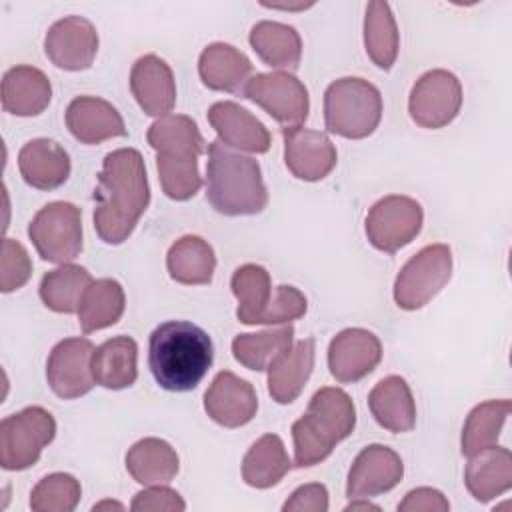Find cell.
Returning <instances> with one entry per match:
<instances>
[{
  "mask_svg": "<svg viewBox=\"0 0 512 512\" xmlns=\"http://www.w3.org/2000/svg\"><path fill=\"white\" fill-rule=\"evenodd\" d=\"M208 122L216 130L218 140L230 148L252 154H264L270 148L268 128L236 102H214L208 110Z\"/></svg>",
  "mask_w": 512,
  "mask_h": 512,
  "instance_id": "ffe728a7",
  "label": "cell"
},
{
  "mask_svg": "<svg viewBox=\"0 0 512 512\" xmlns=\"http://www.w3.org/2000/svg\"><path fill=\"white\" fill-rule=\"evenodd\" d=\"M306 310H308L306 296L294 286L280 284V286H276L272 300L258 324H270V326L272 324H288L292 320L302 318L306 314Z\"/></svg>",
  "mask_w": 512,
  "mask_h": 512,
  "instance_id": "60d3db41",
  "label": "cell"
},
{
  "mask_svg": "<svg viewBox=\"0 0 512 512\" xmlns=\"http://www.w3.org/2000/svg\"><path fill=\"white\" fill-rule=\"evenodd\" d=\"M54 416L42 406H28L0 422V464L18 472L34 466L42 450L54 440Z\"/></svg>",
  "mask_w": 512,
  "mask_h": 512,
  "instance_id": "52a82bcc",
  "label": "cell"
},
{
  "mask_svg": "<svg viewBox=\"0 0 512 512\" xmlns=\"http://www.w3.org/2000/svg\"><path fill=\"white\" fill-rule=\"evenodd\" d=\"M18 170L28 186L54 190L70 176V156L56 140L34 138L20 148Z\"/></svg>",
  "mask_w": 512,
  "mask_h": 512,
  "instance_id": "603a6c76",
  "label": "cell"
},
{
  "mask_svg": "<svg viewBox=\"0 0 512 512\" xmlns=\"http://www.w3.org/2000/svg\"><path fill=\"white\" fill-rule=\"evenodd\" d=\"M356 426L352 398L340 388H320L312 394L306 412L292 424L294 466L310 468L326 460L338 442Z\"/></svg>",
  "mask_w": 512,
  "mask_h": 512,
  "instance_id": "5b68a950",
  "label": "cell"
},
{
  "mask_svg": "<svg viewBox=\"0 0 512 512\" xmlns=\"http://www.w3.org/2000/svg\"><path fill=\"white\" fill-rule=\"evenodd\" d=\"M94 228L102 242L118 246L134 232L150 204V186L142 154L118 148L106 154L94 192Z\"/></svg>",
  "mask_w": 512,
  "mask_h": 512,
  "instance_id": "6da1fadb",
  "label": "cell"
},
{
  "mask_svg": "<svg viewBox=\"0 0 512 512\" xmlns=\"http://www.w3.org/2000/svg\"><path fill=\"white\" fill-rule=\"evenodd\" d=\"M206 200L224 216L260 214L268 204L260 164L218 138L212 140L206 162Z\"/></svg>",
  "mask_w": 512,
  "mask_h": 512,
  "instance_id": "277c9868",
  "label": "cell"
},
{
  "mask_svg": "<svg viewBox=\"0 0 512 512\" xmlns=\"http://www.w3.org/2000/svg\"><path fill=\"white\" fill-rule=\"evenodd\" d=\"M282 138L284 162L294 178L318 182L334 170L338 154L332 140L324 132L296 126L282 128Z\"/></svg>",
  "mask_w": 512,
  "mask_h": 512,
  "instance_id": "9a60e30c",
  "label": "cell"
},
{
  "mask_svg": "<svg viewBox=\"0 0 512 512\" xmlns=\"http://www.w3.org/2000/svg\"><path fill=\"white\" fill-rule=\"evenodd\" d=\"M198 74L210 90L244 96L246 84L252 78V62L232 44L214 42L202 50Z\"/></svg>",
  "mask_w": 512,
  "mask_h": 512,
  "instance_id": "7402d4cb",
  "label": "cell"
},
{
  "mask_svg": "<svg viewBox=\"0 0 512 512\" xmlns=\"http://www.w3.org/2000/svg\"><path fill=\"white\" fill-rule=\"evenodd\" d=\"M92 276L86 268L76 264H62L50 270L40 280V300L46 308L58 314H74L80 308L84 292L92 284Z\"/></svg>",
  "mask_w": 512,
  "mask_h": 512,
  "instance_id": "836d02e7",
  "label": "cell"
},
{
  "mask_svg": "<svg viewBox=\"0 0 512 512\" xmlns=\"http://www.w3.org/2000/svg\"><path fill=\"white\" fill-rule=\"evenodd\" d=\"M368 408L374 420L388 432L402 434L416 426V402L402 376L382 378L368 394Z\"/></svg>",
  "mask_w": 512,
  "mask_h": 512,
  "instance_id": "484cf974",
  "label": "cell"
},
{
  "mask_svg": "<svg viewBox=\"0 0 512 512\" xmlns=\"http://www.w3.org/2000/svg\"><path fill=\"white\" fill-rule=\"evenodd\" d=\"M166 268L170 278L180 284H210L216 270V254L204 238L188 234L170 246Z\"/></svg>",
  "mask_w": 512,
  "mask_h": 512,
  "instance_id": "1f68e13d",
  "label": "cell"
},
{
  "mask_svg": "<svg viewBox=\"0 0 512 512\" xmlns=\"http://www.w3.org/2000/svg\"><path fill=\"white\" fill-rule=\"evenodd\" d=\"M44 52L56 68L68 72L86 70L98 54L96 26L84 16H66L48 28Z\"/></svg>",
  "mask_w": 512,
  "mask_h": 512,
  "instance_id": "5bb4252c",
  "label": "cell"
},
{
  "mask_svg": "<svg viewBox=\"0 0 512 512\" xmlns=\"http://www.w3.org/2000/svg\"><path fill=\"white\" fill-rule=\"evenodd\" d=\"M402 476V458L384 444H370L354 458L350 466L346 496L354 500L390 492L402 480Z\"/></svg>",
  "mask_w": 512,
  "mask_h": 512,
  "instance_id": "e0dca14e",
  "label": "cell"
},
{
  "mask_svg": "<svg viewBox=\"0 0 512 512\" xmlns=\"http://www.w3.org/2000/svg\"><path fill=\"white\" fill-rule=\"evenodd\" d=\"M126 298L120 282L112 278L94 280L78 308V322L84 334L114 326L124 314Z\"/></svg>",
  "mask_w": 512,
  "mask_h": 512,
  "instance_id": "d6a6232c",
  "label": "cell"
},
{
  "mask_svg": "<svg viewBox=\"0 0 512 512\" xmlns=\"http://www.w3.org/2000/svg\"><path fill=\"white\" fill-rule=\"evenodd\" d=\"M510 400H486L470 410L466 416L462 438H460V450L464 456L478 454L486 448L496 446L502 426L510 414Z\"/></svg>",
  "mask_w": 512,
  "mask_h": 512,
  "instance_id": "74e56055",
  "label": "cell"
},
{
  "mask_svg": "<svg viewBox=\"0 0 512 512\" xmlns=\"http://www.w3.org/2000/svg\"><path fill=\"white\" fill-rule=\"evenodd\" d=\"M400 512H448L450 502L444 498V494L436 488H416L410 490L404 500L398 504Z\"/></svg>",
  "mask_w": 512,
  "mask_h": 512,
  "instance_id": "ee69618b",
  "label": "cell"
},
{
  "mask_svg": "<svg viewBox=\"0 0 512 512\" xmlns=\"http://www.w3.org/2000/svg\"><path fill=\"white\" fill-rule=\"evenodd\" d=\"M314 338L292 344L268 366V394L278 404H292L304 390L314 370Z\"/></svg>",
  "mask_w": 512,
  "mask_h": 512,
  "instance_id": "d4e9b609",
  "label": "cell"
},
{
  "mask_svg": "<svg viewBox=\"0 0 512 512\" xmlns=\"http://www.w3.org/2000/svg\"><path fill=\"white\" fill-rule=\"evenodd\" d=\"M462 84L456 74L436 68L422 74L410 90L408 112L410 118L430 130L448 126L460 112Z\"/></svg>",
  "mask_w": 512,
  "mask_h": 512,
  "instance_id": "7c38bea8",
  "label": "cell"
},
{
  "mask_svg": "<svg viewBox=\"0 0 512 512\" xmlns=\"http://www.w3.org/2000/svg\"><path fill=\"white\" fill-rule=\"evenodd\" d=\"M348 510H380L376 504H370L368 498H354L348 506H346V512Z\"/></svg>",
  "mask_w": 512,
  "mask_h": 512,
  "instance_id": "f6af8a7d",
  "label": "cell"
},
{
  "mask_svg": "<svg viewBox=\"0 0 512 512\" xmlns=\"http://www.w3.org/2000/svg\"><path fill=\"white\" fill-rule=\"evenodd\" d=\"M92 352L94 344L82 336L60 340L52 348L46 362V380L56 396L72 400L94 388Z\"/></svg>",
  "mask_w": 512,
  "mask_h": 512,
  "instance_id": "4fadbf2b",
  "label": "cell"
},
{
  "mask_svg": "<svg viewBox=\"0 0 512 512\" xmlns=\"http://www.w3.org/2000/svg\"><path fill=\"white\" fill-rule=\"evenodd\" d=\"M294 344V328L290 324L268 328L254 334H238L232 340V354L248 370H268V366Z\"/></svg>",
  "mask_w": 512,
  "mask_h": 512,
  "instance_id": "d590c367",
  "label": "cell"
},
{
  "mask_svg": "<svg viewBox=\"0 0 512 512\" xmlns=\"http://www.w3.org/2000/svg\"><path fill=\"white\" fill-rule=\"evenodd\" d=\"M382 118V94L364 78L334 80L324 92V122L328 132L348 138H368Z\"/></svg>",
  "mask_w": 512,
  "mask_h": 512,
  "instance_id": "8992f818",
  "label": "cell"
},
{
  "mask_svg": "<svg viewBox=\"0 0 512 512\" xmlns=\"http://www.w3.org/2000/svg\"><path fill=\"white\" fill-rule=\"evenodd\" d=\"M82 496L80 482L66 472L44 476L30 494V508L34 512H72Z\"/></svg>",
  "mask_w": 512,
  "mask_h": 512,
  "instance_id": "f35d334b",
  "label": "cell"
},
{
  "mask_svg": "<svg viewBox=\"0 0 512 512\" xmlns=\"http://www.w3.org/2000/svg\"><path fill=\"white\" fill-rule=\"evenodd\" d=\"M138 346L130 336H114L92 352V376L108 390L130 388L138 378Z\"/></svg>",
  "mask_w": 512,
  "mask_h": 512,
  "instance_id": "83f0119b",
  "label": "cell"
},
{
  "mask_svg": "<svg viewBox=\"0 0 512 512\" xmlns=\"http://www.w3.org/2000/svg\"><path fill=\"white\" fill-rule=\"evenodd\" d=\"M146 140L156 150L162 192L178 202L190 200L202 186L198 156L206 144L196 122L184 114L160 116L150 124Z\"/></svg>",
  "mask_w": 512,
  "mask_h": 512,
  "instance_id": "3957f363",
  "label": "cell"
},
{
  "mask_svg": "<svg viewBox=\"0 0 512 512\" xmlns=\"http://www.w3.org/2000/svg\"><path fill=\"white\" fill-rule=\"evenodd\" d=\"M292 468L284 442L276 434L260 436L244 454L242 480L252 488L276 486Z\"/></svg>",
  "mask_w": 512,
  "mask_h": 512,
  "instance_id": "4dcf8cb0",
  "label": "cell"
},
{
  "mask_svg": "<svg viewBox=\"0 0 512 512\" xmlns=\"http://www.w3.org/2000/svg\"><path fill=\"white\" fill-rule=\"evenodd\" d=\"M136 512H148V510H168V512H182L186 510V502L182 496L168 488L166 484L160 486H148L146 490L138 492L130 504Z\"/></svg>",
  "mask_w": 512,
  "mask_h": 512,
  "instance_id": "b9f144b4",
  "label": "cell"
},
{
  "mask_svg": "<svg viewBox=\"0 0 512 512\" xmlns=\"http://www.w3.org/2000/svg\"><path fill=\"white\" fill-rule=\"evenodd\" d=\"M464 482L476 502H490L512 486V454L504 446H492L468 456Z\"/></svg>",
  "mask_w": 512,
  "mask_h": 512,
  "instance_id": "4316f807",
  "label": "cell"
},
{
  "mask_svg": "<svg viewBox=\"0 0 512 512\" xmlns=\"http://www.w3.org/2000/svg\"><path fill=\"white\" fill-rule=\"evenodd\" d=\"M180 460L176 450L160 438H142L126 452V470L142 486H160L174 480Z\"/></svg>",
  "mask_w": 512,
  "mask_h": 512,
  "instance_id": "f1b7e54d",
  "label": "cell"
},
{
  "mask_svg": "<svg viewBox=\"0 0 512 512\" xmlns=\"http://www.w3.org/2000/svg\"><path fill=\"white\" fill-rule=\"evenodd\" d=\"M452 276V250L448 244H430L418 250L394 280V300L402 310L424 308Z\"/></svg>",
  "mask_w": 512,
  "mask_h": 512,
  "instance_id": "ba28073f",
  "label": "cell"
},
{
  "mask_svg": "<svg viewBox=\"0 0 512 512\" xmlns=\"http://www.w3.org/2000/svg\"><path fill=\"white\" fill-rule=\"evenodd\" d=\"M102 508H118V510H122V504H118V502H110V500H106V502H100V504H94V512L96 510H102Z\"/></svg>",
  "mask_w": 512,
  "mask_h": 512,
  "instance_id": "bcb514c9",
  "label": "cell"
},
{
  "mask_svg": "<svg viewBox=\"0 0 512 512\" xmlns=\"http://www.w3.org/2000/svg\"><path fill=\"white\" fill-rule=\"evenodd\" d=\"M28 236L42 260L70 264L82 252V212L72 202H50L34 214Z\"/></svg>",
  "mask_w": 512,
  "mask_h": 512,
  "instance_id": "9c48e42d",
  "label": "cell"
},
{
  "mask_svg": "<svg viewBox=\"0 0 512 512\" xmlns=\"http://www.w3.org/2000/svg\"><path fill=\"white\" fill-rule=\"evenodd\" d=\"M214 360L206 330L188 320H168L148 340V366L156 384L168 392L194 390Z\"/></svg>",
  "mask_w": 512,
  "mask_h": 512,
  "instance_id": "7a4b0ae2",
  "label": "cell"
},
{
  "mask_svg": "<svg viewBox=\"0 0 512 512\" xmlns=\"http://www.w3.org/2000/svg\"><path fill=\"white\" fill-rule=\"evenodd\" d=\"M364 46L368 58L380 70H390L394 66L400 48V32L386 2H370L366 6Z\"/></svg>",
  "mask_w": 512,
  "mask_h": 512,
  "instance_id": "e575fe53",
  "label": "cell"
},
{
  "mask_svg": "<svg viewBox=\"0 0 512 512\" xmlns=\"http://www.w3.org/2000/svg\"><path fill=\"white\" fill-rule=\"evenodd\" d=\"M206 414L224 428H240L248 424L258 410V396L254 386L230 370L214 376L204 394Z\"/></svg>",
  "mask_w": 512,
  "mask_h": 512,
  "instance_id": "ac0fdd59",
  "label": "cell"
},
{
  "mask_svg": "<svg viewBox=\"0 0 512 512\" xmlns=\"http://www.w3.org/2000/svg\"><path fill=\"white\" fill-rule=\"evenodd\" d=\"M284 512H326L328 510V490L324 484L312 482L296 488L292 496L282 506Z\"/></svg>",
  "mask_w": 512,
  "mask_h": 512,
  "instance_id": "7bdbcfd3",
  "label": "cell"
},
{
  "mask_svg": "<svg viewBox=\"0 0 512 512\" xmlns=\"http://www.w3.org/2000/svg\"><path fill=\"white\" fill-rule=\"evenodd\" d=\"M380 360L382 344L370 330L346 328L330 340L328 368L342 384L362 380L380 364Z\"/></svg>",
  "mask_w": 512,
  "mask_h": 512,
  "instance_id": "2e32d148",
  "label": "cell"
},
{
  "mask_svg": "<svg viewBox=\"0 0 512 512\" xmlns=\"http://www.w3.org/2000/svg\"><path fill=\"white\" fill-rule=\"evenodd\" d=\"M248 40L264 64L282 70H296L300 66L302 40L294 26L262 20L252 26Z\"/></svg>",
  "mask_w": 512,
  "mask_h": 512,
  "instance_id": "f546056e",
  "label": "cell"
},
{
  "mask_svg": "<svg viewBox=\"0 0 512 512\" xmlns=\"http://www.w3.org/2000/svg\"><path fill=\"white\" fill-rule=\"evenodd\" d=\"M424 210L410 196L390 194L380 198L366 216L368 242L386 254H394L408 246L420 232Z\"/></svg>",
  "mask_w": 512,
  "mask_h": 512,
  "instance_id": "30bf717a",
  "label": "cell"
},
{
  "mask_svg": "<svg viewBox=\"0 0 512 512\" xmlns=\"http://www.w3.org/2000/svg\"><path fill=\"white\" fill-rule=\"evenodd\" d=\"M244 98L258 104L284 128H296L308 118L310 98L302 80L290 72H262L250 78Z\"/></svg>",
  "mask_w": 512,
  "mask_h": 512,
  "instance_id": "8fae6325",
  "label": "cell"
},
{
  "mask_svg": "<svg viewBox=\"0 0 512 512\" xmlns=\"http://www.w3.org/2000/svg\"><path fill=\"white\" fill-rule=\"evenodd\" d=\"M52 100L48 76L28 64L10 68L2 78V108L8 114L30 118L42 114Z\"/></svg>",
  "mask_w": 512,
  "mask_h": 512,
  "instance_id": "cb8c5ba5",
  "label": "cell"
},
{
  "mask_svg": "<svg viewBox=\"0 0 512 512\" xmlns=\"http://www.w3.org/2000/svg\"><path fill=\"white\" fill-rule=\"evenodd\" d=\"M32 274V262L26 248L12 238H4L0 256V290L4 294L22 288Z\"/></svg>",
  "mask_w": 512,
  "mask_h": 512,
  "instance_id": "ab89813d",
  "label": "cell"
},
{
  "mask_svg": "<svg viewBox=\"0 0 512 512\" xmlns=\"http://www.w3.org/2000/svg\"><path fill=\"white\" fill-rule=\"evenodd\" d=\"M130 90L148 116H166L176 104V80L172 68L156 54L140 56L130 70Z\"/></svg>",
  "mask_w": 512,
  "mask_h": 512,
  "instance_id": "d6986e66",
  "label": "cell"
},
{
  "mask_svg": "<svg viewBox=\"0 0 512 512\" xmlns=\"http://www.w3.org/2000/svg\"><path fill=\"white\" fill-rule=\"evenodd\" d=\"M230 288L238 300L236 318L242 324H258L272 300L270 274L260 264L238 266L232 274Z\"/></svg>",
  "mask_w": 512,
  "mask_h": 512,
  "instance_id": "8d00e7d4",
  "label": "cell"
},
{
  "mask_svg": "<svg viewBox=\"0 0 512 512\" xmlns=\"http://www.w3.org/2000/svg\"><path fill=\"white\" fill-rule=\"evenodd\" d=\"M66 126L82 144H100L110 138L126 136L120 112L104 98L78 96L66 108Z\"/></svg>",
  "mask_w": 512,
  "mask_h": 512,
  "instance_id": "44dd1931",
  "label": "cell"
}]
</instances>
